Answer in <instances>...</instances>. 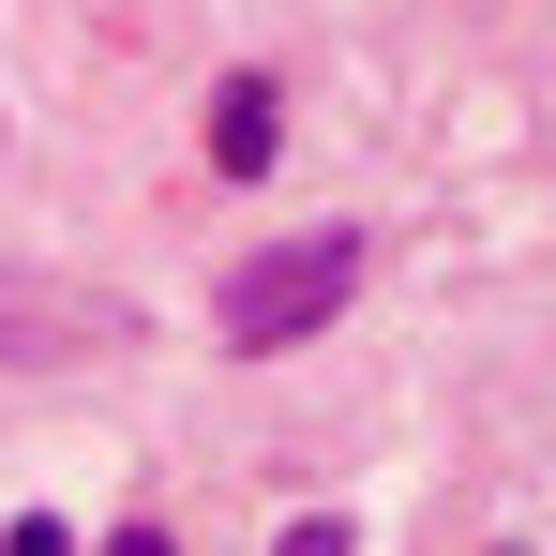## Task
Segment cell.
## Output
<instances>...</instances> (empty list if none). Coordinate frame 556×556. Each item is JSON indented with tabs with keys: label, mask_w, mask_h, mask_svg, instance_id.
Instances as JSON below:
<instances>
[{
	"label": "cell",
	"mask_w": 556,
	"mask_h": 556,
	"mask_svg": "<svg viewBox=\"0 0 556 556\" xmlns=\"http://www.w3.org/2000/svg\"><path fill=\"white\" fill-rule=\"evenodd\" d=\"M346 286H362V241H346V226L241 256V271H226V346H241V362H271V346H301V331H331V316H346Z\"/></svg>",
	"instance_id": "1"
},
{
	"label": "cell",
	"mask_w": 556,
	"mask_h": 556,
	"mask_svg": "<svg viewBox=\"0 0 556 556\" xmlns=\"http://www.w3.org/2000/svg\"><path fill=\"white\" fill-rule=\"evenodd\" d=\"M271 151H286L271 76H226V91H211V166H226V181H271Z\"/></svg>",
	"instance_id": "2"
},
{
	"label": "cell",
	"mask_w": 556,
	"mask_h": 556,
	"mask_svg": "<svg viewBox=\"0 0 556 556\" xmlns=\"http://www.w3.org/2000/svg\"><path fill=\"white\" fill-rule=\"evenodd\" d=\"M0 556H76V527H46V511H15V527H0Z\"/></svg>",
	"instance_id": "3"
},
{
	"label": "cell",
	"mask_w": 556,
	"mask_h": 556,
	"mask_svg": "<svg viewBox=\"0 0 556 556\" xmlns=\"http://www.w3.org/2000/svg\"><path fill=\"white\" fill-rule=\"evenodd\" d=\"M271 556H346V511H301V527H286Z\"/></svg>",
	"instance_id": "4"
},
{
	"label": "cell",
	"mask_w": 556,
	"mask_h": 556,
	"mask_svg": "<svg viewBox=\"0 0 556 556\" xmlns=\"http://www.w3.org/2000/svg\"><path fill=\"white\" fill-rule=\"evenodd\" d=\"M105 556H181V542H166V527H121V542H105Z\"/></svg>",
	"instance_id": "5"
}]
</instances>
